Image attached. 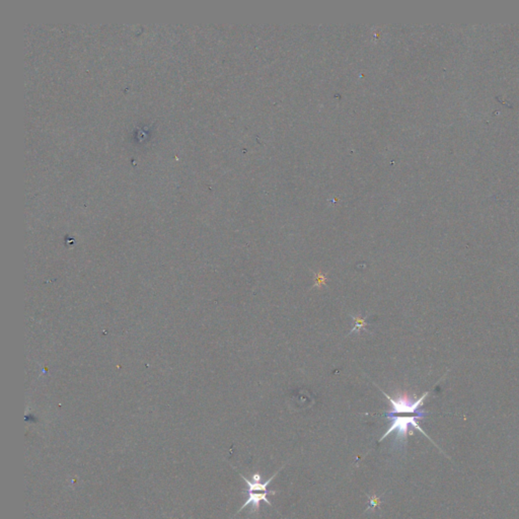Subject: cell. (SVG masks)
Returning <instances> with one entry per match:
<instances>
[{
    "mask_svg": "<svg viewBox=\"0 0 519 519\" xmlns=\"http://www.w3.org/2000/svg\"><path fill=\"white\" fill-rule=\"evenodd\" d=\"M385 415L389 420L392 421V424H391V427H389V429L382 435V437L380 439V441H382L391 433L397 432L396 442H398L399 445H403L404 443L407 442V437H408L409 428L410 427L416 428L421 433H423L424 435H425L427 438H429L428 435L422 430V428L419 426V424H418V420L424 418V417H425V415H413V416H403L402 415V416H399L400 414H388V413H386Z\"/></svg>",
    "mask_w": 519,
    "mask_h": 519,
    "instance_id": "cell-1",
    "label": "cell"
},
{
    "mask_svg": "<svg viewBox=\"0 0 519 519\" xmlns=\"http://www.w3.org/2000/svg\"><path fill=\"white\" fill-rule=\"evenodd\" d=\"M247 494H249V499H247L245 501V503L241 507L240 510L238 511L241 512L243 508H245L246 506L249 505H252V512H257L259 511V508H260V503H261V501H265L268 505H272L270 503V501L268 500L267 498V495L268 494H276L275 491H268V492H246Z\"/></svg>",
    "mask_w": 519,
    "mask_h": 519,
    "instance_id": "cell-2",
    "label": "cell"
},
{
    "mask_svg": "<svg viewBox=\"0 0 519 519\" xmlns=\"http://www.w3.org/2000/svg\"><path fill=\"white\" fill-rule=\"evenodd\" d=\"M381 505V496H375V495H373V496H370L369 497V506H368V509H374L375 507L380 506Z\"/></svg>",
    "mask_w": 519,
    "mask_h": 519,
    "instance_id": "cell-3",
    "label": "cell"
},
{
    "mask_svg": "<svg viewBox=\"0 0 519 519\" xmlns=\"http://www.w3.org/2000/svg\"><path fill=\"white\" fill-rule=\"evenodd\" d=\"M261 479H262L261 475L258 474V473H256V474L253 475V482H257V483H259L260 481H261Z\"/></svg>",
    "mask_w": 519,
    "mask_h": 519,
    "instance_id": "cell-4",
    "label": "cell"
}]
</instances>
